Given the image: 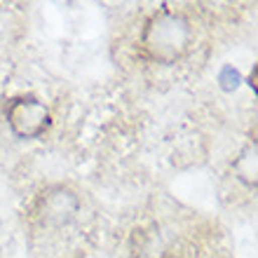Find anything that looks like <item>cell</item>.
<instances>
[{
	"label": "cell",
	"instance_id": "cell-1",
	"mask_svg": "<svg viewBox=\"0 0 258 258\" xmlns=\"http://www.w3.org/2000/svg\"><path fill=\"white\" fill-rule=\"evenodd\" d=\"M190 21L176 10H157L150 14L141 31V52L157 63H174L185 54L190 45Z\"/></svg>",
	"mask_w": 258,
	"mask_h": 258
},
{
	"label": "cell",
	"instance_id": "cell-2",
	"mask_svg": "<svg viewBox=\"0 0 258 258\" xmlns=\"http://www.w3.org/2000/svg\"><path fill=\"white\" fill-rule=\"evenodd\" d=\"M5 117L14 136L19 139H38L49 129L52 124V115L49 108L38 99V96H14L7 103Z\"/></svg>",
	"mask_w": 258,
	"mask_h": 258
}]
</instances>
